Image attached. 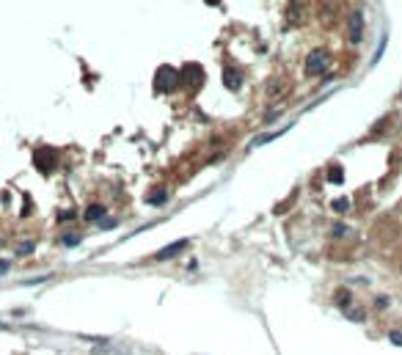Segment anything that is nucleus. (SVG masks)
Segmentation results:
<instances>
[{"label":"nucleus","instance_id":"5","mask_svg":"<svg viewBox=\"0 0 402 355\" xmlns=\"http://www.w3.org/2000/svg\"><path fill=\"white\" fill-rule=\"evenodd\" d=\"M185 248H188V240H179V242H171V245H166L163 251H157L154 253V261H168V259H174L177 253H182Z\"/></svg>","mask_w":402,"mask_h":355},{"label":"nucleus","instance_id":"11","mask_svg":"<svg viewBox=\"0 0 402 355\" xmlns=\"http://www.w3.org/2000/svg\"><path fill=\"white\" fill-rule=\"evenodd\" d=\"M166 201H168V193H166V190H157V193L149 196V204H154V207H157V204H166Z\"/></svg>","mask_w":402,"mask_h":355},{"label":"nucleus","instance_id":"3","mask_svg":"<svg viewBox=\"0 0 402 355\" xmlns=\"http://www.w3.org/2000/svg\"><path fill=\"white\" fill-rule=\"evenodd\" d=\"M33 162H36V168L42 173H50L52 168L58 165V154L52 152V149H39V152L33 154Z\"/></svg>","mask_w":402,"mask_h":355},{"label":"nucleus","instance_id":"6","mask_svg":"<svg viewBox=\"0 0 402 355\" xmlns=\"http://www.w3.org/2000/svg\"><path fill=\"white\" fill-rule=\"evenodd\" d=\"M361 36H364V14H361V11H355V14L350 17V42L358 44Z\"/></svg>","mask_w":402,"mask_h":355},{"label":"nucleus","instance_id":"17","mask_svg":"<svg viewBox=\"0 0 402 355\" xmlns=\"http://www.w3.org/2000/svg\"><path fill=\"white\" fill-rule=\"evenodd\" d=\"M207 3H209V6H215V3H218V0H207Z\"/></svg>","mask_w":402,"mask_h":355},{"label":"nucleus","instance_id":"12","mask_svg":"<svg viewBox=\"0 0 402 355\" xmlns=\"http://www.w3.org/2000/svg\"><path fill=\"white\" fill-rule=\"evenodd\" d=\"M17 253H20V256L33 253V242H20V245H17Z\"/></svg>","mask_w":402,"mask_h":355},{"label":"nucleus","instance_id":"15","mask_svg":"<svg viewBox=\"0 0 402 355\" xmlns=\"http://www.w3.org/2000/svg\"><path fill=\"white\" fill-rule=\"evenodd\" d=\"M334 234H336V237H342V234H347V229L339 223V226H334Z\"/></svg>","mask_w":402,"mask_h":355},{"label":"nucleus","instance_id":"2","mask_svg":"<svg viewBox=\"0 0 402 355\" xmlns=\"http://www.w3.org/2000/svg\"><path fill=\"white\" fill-rule=\"evenodd\" d=\"M328 61H331L328 50H311V55H308V61H306V72L308 74H323L325 69H328Z\"/></svg>","mask_w":402,"mask_h":355},{"label":"nucleus","instance_id":"16","mask_svg":"<svg viewBox=\"0 0 402 355\" xmlns=\"http://www.w3.org/2000/svg\"><path fill=\"white\" fill-rule=\"evenodd\" d=\"M388 339H391V341H394V344H402V333H397V330H394V333H391V336H388Z\"/></svg>","mask_w":402,"mask_h":355},{"label":"nucleus","instance_id":"4","mask_svg":"<svg viewBox=\"0 0 402 355\" xmlns=\"http://www.w3.org/2000/svg\"><path fill=\"white\" fill-rule=\"evenodd\" d=\"M204 80V72L199 63H185L182 69H179V83H188V85H196Z\"/></svg>","mask_w":402,"mask_h":355},{"label":"nucleus","instance_id":"1","mask_svg":"<svg viewBox=\"0 0 402 355\" xmlns=\"http://www.w3.org/2000/svg\"><path fill=\"white\" fill-rule=\"evenodd\" d=\"M179 85V69L174 66H160L154 74V91H160V94H168V91H174Z\"/></svg>","mask_w":402,"mask_h":355},{"label":"nucleus","instance_id":"13","mask_svg":"<svg viewBox=\"0 0 402 355\" xmlns=\"http://www.w3.org/2000/svg\"><path fill=\"white\" fill-rule=\"evenodd\" d=\"M80 240H83V237H80V234H66V237H63V240H61V242H63V245H77Z\"/></svg>","mask_w":402,"mask_h":355},{"label":"nucleus","instance_id":"9","mask_svg":"<svg viewBox=\"0 0 402 355\" xmlns=\"http://www.w3.org/2000/svg\"><path fill=\"white\" fill-rule=\"evenodd\" d=\"M334 298H336V303H339V308H347V306H353V295L347 292V289H339V292H336Z\"/></svg>","mask_w":402,"mask_h":355},{"label":"nucleus","instance_id":"10","mask_svg":"<svg viewBox=\"0 0 402 355\" xmlns=\"http://www.w3.org/2000/svg\"><path fill=\"white\" fill-rule=\"evenodd\" d=\"M328 179L334 185H342V179H345V173H342V165H331L328 168Z\"/></svg>","mask_w":402,"mask_h":355},{"label":"nucleus","instance_id":"14","mask_svg":"<svg viewBox=\"0 0 402 355\" xmlns=\"http://www.w3.org/2000/svg\"><path fill=\"white\" fill-rule=\"evenodd\" d=\"M334 209H336V212H345V209H347V201H345V199H339V201L334 204Z\"/></svg>","mask_w":402,"mask_h":355},{"label":"nucleus","instance_id":"7","mask_svg":"<svg viewBox=\"0 0 402 355\" xmlns=\"http://www.w3.org/2000/svg\"><path fill=\"white\" fill-rule=\"evenodd\" d=\"M223 83L229 85L231 91H237L243 85V74L237 72V69H226V72H223Z\"/></svg>","mask_w":402,"mask_h":355},{"label":"nucleus","instance_id":"8","mask_svg":"<svg viewBox=\"0 0 402 355\" xmlns=\"http://www.w3.org/2000/svg\"><path fill=\"white\" fill-rule=\"evenodd\" d=\"M102 218H105V207H102V204H94V207L86 209V220H89V223H102Z\"/></svg>","mask_w":402,"mask_h":355}]
</instances>
